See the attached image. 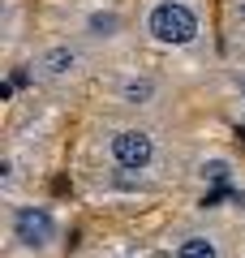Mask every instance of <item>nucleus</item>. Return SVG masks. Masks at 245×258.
<instances>
[{"instance_id": "nucleus-1", "label": "nucleus", "mask_w": 245, "mask_h": 258, "mask_svg": "<svg viewBox=\"0 0 245 258\" xmlns=\"http://www.w3.org/2000/svg\"><path fill=\"white\" fill-rule=\"evenodd\" d=\"M82 155L91 168L151 176L168 189H181L185 142L172 134V120H138V116H116V112H95L82 129Z\"/></svg>"}, {"instance_id": "nucleus-2", "label": "nucleus", "mask_w": 245, "mask_h": 258, "mask_svg": "<svg viewBox=\"0 0 245 258\" xmlns=\"http://www.w3.org/2000/svg\"><path fill=\"white\" fill-rule=\"evenodd\" d=\"M138 47L163 60H194L219 39V0H134Z\"/></svg>"}, {"instance_id": "nucleus-3", "label": "nucleus", "mask_w": 245, "mask_h": 258, "mask_svg": "<svg viewBox=\"0 0 245 258\" xmlns=\"http://www.w3.org/2000/svg\"><path fill=\"white\" fill-rule=\"evenodd\" d=\"M91 91L99 99V112L138 116V120H172L176 103H181V82L159 64L138 60V52L108 60Z\"/></svg>"}, {"instance_id": "nucleus-4", "label": "nucleus", "mask_w": 245, "mask_h": 258, "mask_svg": "<svg viewBox=\"0 0 245 258\" xmlns=\"http://www.w3.org/2000/svg\"><path fill=\"white\" fill-rule=\"evenodd\" d=\"M0 245L5 258H65L69 220L52 198H39V194L0 198Z\"/></svg>"}, {"instance_id": "nucleus-5", "label": "nucleus", "mask_w": 245, "mask_h": 258, "mask_svg": "<svg viewBox=\"0 0 245 258\" xmlns=\"http://www.w3.org/2000/svg\"><path fill=\"white\" fill-rule=\"evenodd\" d=\"M13 64H22L30 91H43V95H73L82 86H95V78L103 69L99 56L65 30H47V35L30 39L26 56Z\"/></svg>"}, {"instance_id": "nucleus-6", "label": "nucleus", "mask_w": 245, "mask_h": 258, "mask_svg": "<svg viewBox=\"0 0 245 258\" xmlns=\"http://www.w3.org/2000/svg\"><path fill=\"white\" fill-rule=\"evenodd\" d=\"M65 9L69 13H65L52 30H65V35L82 39L103 64L138 52L134 5H120V0H69Z\"/></svg>"}, {"instance_id": "nucleus-7", "label": "nucleus", "mask_w": 245, "mask_h": 258, "mask_svg": "<svg viewBox=\"0 0 245 258\" xmlns=\"http://www.w3.org/2000/svg\"><path fill=\"white\" fill-rule=\"evenodd\" d=\"M181 189H190L198 198V207L219 211V203L245 194V155L224 147V142H194V147H185Z\"/></svg>"}, {"instance_id": "nucleus-8", "label": "nucleus", "mask_w": 245, "mask_h": 258, "mask_svg": "<svg viewBox=\"0 0 245 258\" xmlns=\"http://www.w3.org/2000/svg\"><path fill=\"white\" fill-rule=\"evenodd\" d=\"M236 241L241 228L224 220V211H185L176 215L168 228L155 237V254L159 258H236Z\"/></svg>"}, {"instance_id": "nucleus-9", "label": "nucleus", "mask_w": 245, "mask_h": 258, "mask_svg": "<svg viewBox=\"0 0 245 258\" xmlns=\"http://www.w3.org/2000/svg\"><path fill=\"white\" fill-rule=\"evenodd\" d=\"M78 194L91 207L103 211H129V207H151L159 198H168V185L151 181V176H134V172H112V168H82L78 176Z\"/></svg>"}, {"instance_id": "nucleus-10", "label": "nucleus", "mask_w": 245, "mask_h": 258, "mask_svg": "<svg viewBox=\"0 0 245 258\" xmlns=\"http://www.w3.org/2000/svg\"><path fill=\"white\" fill-rule=\"evenodd\" d=\"M78 258H159V254H155V245H151V241H142V237L108 232V237H99L95 245H86Z\"/></svg>"}, {"instance_id": "nucleus-11", "label": "nucleus", "mask_w": 245, "mask_h": 258, "mask_svg": "<svg viewBox=\"0 0 245 258\" xmlns=\"http://www.w3.org/2000/svg\"><path fill=\"white\" fill-rule=\"evenodd\" d=\"M219 86H224L228 108L245 120V56H224V64H219Z\"/></svg>"}, {"instance_id": "nucleus-12", "label": "nucleus", "mask_w": 245, "mask_h": 258, "mask_svg": "<svg viewBox=\"0 0 245 258\" xmlns=\"http://www.w3.org/2000/svg\"><path fill=\"white\" fill-rule=\"evenodd\" d=\"M236 258H245V228H241V241H236Z\"/></svg>"}]
</instances>
